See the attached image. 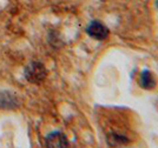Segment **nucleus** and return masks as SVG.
<instances>
[{
  "instance_id": "f03ea898",
  "label": "nucleus",
  "mask_w": 158,
  "mask_h": 148,
  "mask_svg": "<svg viewBox=\"0 0 158 148\" xmlns=\"http://www.w3.org/2000/svg\"><path fill=\"white\" fill-rule=\"evenodd\" d=\"M86 33L94 40L103 41L109 37V28L103 22L98 20H93L86 27Z\"/></svg>"
},
{
  "instance_id": "39448f33",
  "label": "nucleus",
  "mask_w": 158,
  "mask_h": 148,
  "mask_svg": "<svg viewBox=\"0 0 158 148\" xmlns=\"http://www.w3.org/2000/svg\"><path fill=\"white\" fill-rule=\"evenodd\" d=\"M139 85L142 88L148 90H151L156 87V77L152 74V72L149 70H145L140 73L139 77Z\"/></svg>"
},
{
  "instance_id": "7ed1b4c3",
  "label": "nucleus",
  "mask_w": 158,
  "mask_h": 148,
  "mask_svg": "<svg viewBox=\"0 0 158 148\" xmlns=\"http://www.w3.org/2000/svg\"><path fill=\"white\" fill-rule=\"evenodd\" d=\"M19 107V98L10 90H0V108L15 110Z\"/></svg>"
},
{
  "instance_id": "f257e3e1",
  "label": "nucleus",
  "mask_w": 158,
  "mask_h": 148,
  "mask_svg": "<svg viewBox=\"0 0 158 148\" xmlns=\"http://www.w3.org/2000/svg\"><path fill=\"white\" fill-rule=\"evenodd\" d=\"M24 75L28 82L34 85L41 84L47 77V70L39 61H32L25 67Z\"/></svg>"
},
{
  "instance_id": "20e7f679",
  "label": "nucleus",
  "mask_w": 158,
  "mask_h": 148,
  "mask_svg": "<svg viewBox=\"0 0 158 148\" xmlns=\"http://www.w3.org/2000/svg\"><path fill=\"white\" fill-rule=\"evenodd\" d=\"M46 147L50 148H64L69 146V140L64 133L61 132H52L46 136L45 140Z\"/></svg>"
},
{
  "instance_id": "0eeeda50",
  "label": "nucleus",
  "mask_w": 158,
  "mask_h": 148,
  "mask_svg": "<svg viewBox=\"0 0 158 148\" xmlns=\"http://www.w3.org/2000/svg\"><path fill=\"white\" fill-rule=\"evenodd\" d=\"M155 5H156V7H157V10H158V0H156V1H155Z\"/></svg>"
},
{
  "instance_id": "423d86ee",
  "label": "nucleus",
  "mask_w": 158,
  "mask_h": 148,
  "mask_svg": "<svg viewBox=\"0 0 158 148\" xmlns=\"http://www.w3.org/2000/svg\"><path fill=\"white\" fill-rule=\"evenodd\" d=\"M106 141L110 147H124L130 142V140L125 135L118 133H110L106 138Z\"/></svg>"
}]
</instances>
